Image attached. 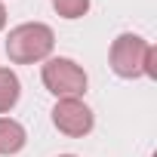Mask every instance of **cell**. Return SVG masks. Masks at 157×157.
Returning a JSON list of instances; mask_svg holds the SVG:
<instances>
[{"label": "cell", "instance_id": "8992f818", "mask_svg": "<svg viewBox=\"0 0 157 157\" xmlns=\"http://www.w3.org/2000/svg\"><path fill=\"white\" fill-rule=\"evenodd\" d=\"M19 96H22V83H19L16 71L0 68V114H6L10 108H16Z\"/></svg>", "mask_w": 157, "mask_h": 157}, {"label": "cell", "instance_id": "3957f363", "mask_svg": "<svg viewBox=\"0 0 157 157\" xmlns=\"http://www.w3.org/2000/svg\"><path fill=\"white\" fill-rule=\"evenodd\" d=\"M151 43L142 40L139 34H120L111 43V71L123 80L142 77L148 71V56H151Z\"/></svg>", "mask_w": 157, "mask_h": 157}, {"label": "cell", "instance_id": "9c48e42d", "mask_svg": "<svg viewBox=\"0 0 157 157\" xmlns=\"http://www.w3.org/2000/svg\"><path fill=\"white\" fill-rule=\"evenodd\" d=\"M62 157H74V154H62Z\"/></svg>", "mask_w": 157, "mask_h": 157}, {"label": "cell", "instance_id": "52a82bcc", "mask_svg": "<svg viewBox=\"0 0 157 157\" xmlns=\"http://www.w3.org/2000/svg\"><path fill=\"white\" fill-rule=\"evenodd\" d=\"M52 10L62 19H80L90 10V0H52Z\"/></svg>", "mask_w": 157, "mask_h": 157}, {"label": "cell", "instance_id": "ba28073f", "mask_svg": "<svg viewBox=\"0 0 157 157\" xmlns=\"http://www.w3.org/2000/svg\"><path fill=\"white\" fill-rule=\"evenodd\" d=\"M6 25V10H3V3H0V28Z\"/></svg>", "mask_w": 157, "mask_h": 157}, {"label": "cell", "instance_id": "5b68a950", "mask_svg": "<svg viewBox=\"0 0 157 157\" xmlns=\"http://www.w3.org/2000/svg\"><path fill=\"white\" fill-rule=\"evenodd\" d=\"M28 136H25V126L13 117H0V154L10 157V154H19L25 148Z\"/></svg>", "mask_w": 157, "mask_h": 157}, {"label": "cell", "instance_id": "7a4b0ae2", "mask_svg": "<svg viewBox=\"0 0 157 157\" xmlns=\"http://www.w3.org/2000/svg\"><path fill=\"white\" fill-rule=\"evenodd\" d=\"M40 77H43V86L56 99H77L86 93V71L74 59H49Z\"/></svg>", "mask_w": 157, "mask_h": 157}, {"label": "cell", "instance_id": "277c9868", "mask_svg": "<svg viewBox=\"0 0 157 157\" xmlns=\"http://www.w3.org/2000/svg\"><path fill=\"white\" fill-rule=\"evenodd\" d=\"M52 123H56L59 132H65L71 139H80L93 129L96 117L80 99H59L56 108H52Z\"/></svg>", "mask_w": 157, "mask_h": 157}, {"label": "cell", "instance_id": "6da1fadb", "mask_svg": "<svg viewBox=\"0 0 157 157\" xmlns=\"http://www.w3.org/2000/svg\"><path fill=\"white\" fill-rule=\"evenodd\" d=\"M52 46H56L52 28L43 25V22H25V25L13 28L10 37H6V56L16 65L40 62V59H46L52 52Z\"/></svg>", "mask_w": 157, "mask_h": 157}]
</instances>
